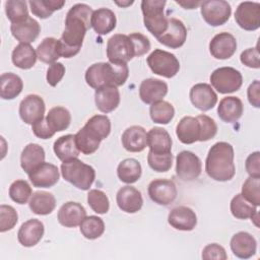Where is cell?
Returning a JSON list of instances; mask_svg holds the SVG:
<instances>
[{"mask_svg": "<svg viewBox=\"0 0 260 260\" xmlns=\"http://www.w3.org/2000/svg\"><path fill=\"white\" fill-rule=\"evenodd\" d=\"M92 13L91 7L84 3H77L68 10L65 18V29L57 42L60 57L71 58L79 53L84 36L91 27Z\"/></svg>", "mask_w": 260, "mask_h": 260, "instance_id": "1", "label": "cell"}, {"mask_svg": "<svg viewBox=\"0 0 260 260\" xmlns=\"http://www.w3.org/2000/svg\"><path fill=\"white\" fill-rule=\"evenodd\" d=\"M234 156V148L230 143L216 142L210 147L205 159L206 174L218 182L232 180L236 174Z\"/></svg>", "mask_w": 260, "mask_h": 260, "instance_id": "2", "label": "cell"}, {"mask_svg": "<svg viewBox=\"0 0 260 260\" xmlns=\"http://www.w3.org/2000/svg\"><path fill=\"white\" fill-rule=\"evenodd\" d=\"M129 75L127 64H115L111 62H99L90 65L85 71L86 83L98 89L105 85L121 86Z\"/></svg>", "mask_w": 260, "mask_h": 260, "instance_id": "3", "label": "cell"}, {"mask_svg": "<svg viewBox=\"0 0 260 260\" xmlns=\"http://www.w3.org/2000/svg\"><path fill=\"white\" fill-rule=\"evenodd\" d=\"M61 174L65 181L80 190H88L95 179L94 169L81 161L77 157L63 161Z\"/></svg>", "mask_w": 260, "mask_h": 260, "instance_id": "4", "label": "cell"}, {"mask_svg": "<svg viewBox=\"0 0 260 260\" xmlns=\"http://www.w3.org/2000/svg\"><path fill=\"white\" fill-rule=\"evenodd\" d=\"M167 2L165 0H143L141 10L143 22L147 30L156 39L168 28V17L164 13Z\"/></svg>", "mask_w": 260, "mask_h": 260, "instance_id": "5", "label": "cell"}, {"mask_svg": "<svg viewBox=\"0 0 260 260\" xmlns=\"http://www.w3.org/2000/svg\"><path fill=\"white\" fill-rule=\"evenodd\" d=\"M146 62L154 74L166 78L174 77L180 70V62L177 57L160 49H155L151 52Z\"/></svg>", "mask_w": 260, "mask_h": 260, "instance_id": "6", "label": "cell"}, {"mask_svg": "<svg viewBox=\"0 0 260 260\" xmlns=\"http://www.w3.org/2000/svg\"><path fill=\"white\" fill-rule=\"evenodd\" d=\"M210 83L219 93L226 94L239 90L243 77L239 70L233 67H219L210 75Z\"/></svg>", "mask_w": 260, "mask_h": 260, "instance_id": "7", "label": "cell"}, {"mask_svg": "<svg viewBox=\"0 0 260 260\" xmlns=\"http://www.w3.org/2000/svg\"><path fill=\"white\" fill-rule=\"evenodd\" d=\"M107 57L109 62L115 64H127L134 55V49L128 36L116 34L107 42Z\"/></svg>", "mask_w": 260, "mask_h": 260, "instance_id": "8", "label": "cell"}, {"mask_svg": "<svg viewBox=\"0 0 260 260\" xmlns=\"http://www.w3.org/2000/svg\"><path fill=\"white\" fill-rule=\"evenodd\" d=\"M201 15L206 23L211 26L224 24L231 16L232 8L224 0H207L200 4Z\"/></svg>", "mask_w": 260, "mask_h": 260, "instance_id": "9", "label": "cell"}, {"mask_svg": "<svg viewBox=\"0 0 260 260\" xmlns=\"http://www.w3.org/2000/svg\"><path fill=\"white\" fill-rule=\"evenodd\" d=\"M202 171V164L200 158L189 150H183L177 154L176 157V174L185 181L191 182L196 180Z\"/></svg>", "mask_w": 260, "mask_h": 260, "instance_id": "10", "label": "cell"}, {"mask_svg": "<svg viewBox=\"0 0 260 260\" xmlns=\"http://www.w3.org/2000/svg\"><path fill=\"white\" fill-rule=\"evenodd\" d=\"M237 24L245 30H256L260 27V3L244 1L235 12Z\"/></svg>", "mask_w": 260, "mask_h": 260, "instance_id": "11", "label": "cell"}, {"mask_svg": "<svg viewBox=\"0 0 260 260\" xmlns=\"http://www.w3.org/2000/svg\"><path fill=\"white\" fill-rule=\"evenodd\" d=\"M147 192L154 203L164 206L174 202L178 194L175 183L167 179H156L151 181L148 185Z\"/></svg>", "mask_w": 260, "mask_h": 260, "instance_id": "12", "label": "cell"}, {"mask_svg": "<svg viewBox=\"0 0 260 260\" xmlns=\"http://www.w3.org/2000/svg\"><path fill=\"white\" fill-rule=\"evenodd\" d=\"M45 110L44 100L40 95L28 94L20 102L19 116L25 124L32 125L44 118Z\"/></svg>", "mask_w": 260, "mask_h": 260, "instance_id": "13", "label": "cell"}, {"mask_svg": "<svg viewBox=\"0 0 260 260\" xmlns=\"http://www.w3.org/2000/svg\"><path fill=\"white\" fill-rule=\"evenodd\" d=\"M187 39V28L185 24L175 17L168 18L167 30L157 38V41L166 47L171 49H178L182 47Z\"/></svg>", "mask_w": 260, "mask_h": 260, "instance_id": "14", "label": "cell"}, {"mask_svg": "<svg viewBox=\"0 0 260 260\" xmlns=\"http://www.w3.org/2000/svg\"><path fill=\"white\" fill-rule=\"evenodd\" d=\"M60 178L57 166L44 161L28 174V179L34 187L50 188L54 186Z\"/></svg>", "mask_w": 260, "mask_h": 260, "instance_id": "15", "label": "cell"}, {"mask_svg": "<svg viewBox=\"0 0 260 260\" xmlns=\"http://www.w3.org/2000/svg\"><path fill=\"white\" fill-rule=\"evenodd\" d=\"M237 50V41L230 32L215 35L209 43V52L215 59L225 60L231 58Z\"/></svg>", "mask_w": 260, "mask_h": 260, "instance_id": "16", "label": "cell"}, {"mask_svg": "<svg viewBox=\"0 0 260 260\" xmlns=\"http://www.w3.org/2000/svg\"><path fill=\"white\" fill-rule=\"evenodd\" d=\"M190 101L200 111H209L217 103V94L207 83H197L190 89Z\"/></svg>", "mask_w": 260, "mask_h": 260, "instance_id": "17", "label": "cell"}, {"mask_svg": "<svg viewBox=\"0 0 260 260\" xmlns=\"http://www.w3.org/2000/svg\"><path fill=\"white\" fill-rule=\"evenodd\" d=\"M86 217L85 208L78 202L68 201L64 203L58 211V221L65 228H75L80 225Z\"/></svg>", "mask_w": 260, "mask_h": 260, "instance_id": "18", "label": "cell"}, {"mask_svg": "<svg viewBox=\"0 0 260 260\" xmlns=\"http://www.w3.org/2000/svg\"><path fill=\"white\" fill-rule=\"evenodd\" d=\"M168 222L176 230L189 232L194 230L197 224L196 213L187 206L173 208L168 215Z\"/></svg>", "mask_w": 260, "mask_h": 260, "instance_id": "19", "label": "cell"}, {"mask_svg": "<svg viewBox=\"0 0 260 260\" xmlns=\"http://www.w3.org/2000/svg\"><path fill=\"white\" fill-rule=\"evenodd\" d=\"M168 93V84L156 78H146L139 86V96L144 104H153L161 101Z\"/></svg>", "mask_w": 260, "mask_h": 260, "instance_id": "20", "label": "cell"}, {"mask_svg": "<svg viewBox=\"0 0 260 260\" xmlns=\"http://www.w3.org/2000/svg\"><path fill=\"white\" fill-rule=\"evenodd\" d=\"M116 201L118 207L127 213L139 211L143 204V199L139 190L132 186H124L117 192Z\"/></svg>", "mask_w": 260, "mask_h": 260, "instance_id": "21", "label": "cell"}, {"mask_svg": "<svg viewBox=\"0 0 260 260\" xmlns=\"http://www.w3.org/2000/svg\"><path fill=\"white\" fill-rule=\"evenodd\" d=\"M45 232L41 220L31 218L23 222L17 232V240L23 247H34L43 238Z\"/></svg>", "mask_w": 260, "mask_h": 260, "instance_id": "22", "label": "cell"}, {"mask_svg": "<svg viewBox=\"0 0 260 260\" xmlns=\"http://www.w3.org/2000/svg\"><path fill=\"white\" fill-rule=\"evenodd\" d=\"M231 249L233 254L241 259H249L255 255L257 242L255 238L247 232H239L231 239Z\"/></svg>", "mask_w": 260, "mask_h": 260, "instance_id": "23", "label": "cell"}, {"mask_svg": "<svg viewBox=\"0 0 260 260\" xmlns=\"http://www.w3.org/2000/svg\"><path fill=\"white\" fill-rule=\"evenodd\" d=\"M94 103L102 113H110L117 109L120 104V92L116 86L105 85L94 92Z\"/></svg>", "mask_w": 260, "mask_h": 260, "instance_id": "24", "label": "cell"}, {"mask_svg": "<svg viewBox=\"0 0 260 260\" xmlns=\"http://www.w3.org/2000/svg\"><path fill=\"white\" fill-rule=\"evenodd\" d=\"M121 141L127 151L140 152L147 146V133L143 127L134 125L123 132Z\"/></svg>", "mask_w": 260, "mask_h": 260, "instance_id": "25", "label": "cell"}, {"mask_svg": "<svg viewBox=\"0 0 260 260\" xmlns=\"http://www.w3.org/2000/svg\"><path fill=\"white\" fill-rule=\"evenodd\" d=\"M172 138L169 132L161 127H153L147 132V146L155 154L171 153Z\"/></svg>", "mask_w": 260, "mask_h": 260, "instance_id": "26", "label": "cell"}, {"mask_svg": "<svg viewBox=\"0 0 260 260\" xmlns=\"http://www.w3.org/2000/svg\"><path fill=\"white\" fill-rule=\"evenodd\" d=\"M10 30L12 36L19 42L29 44L39 37L41 26L39 22L30 16L18 23H11Z\"/></svg>", "mask_w": 260, "mask_h": 260, "instance_id": "27", "label": "cell"}, {"mask_svg": "<svg viewBox=\"0 0 260 260\" xmlns=\"http://www.w3.org/2000/svg\"><path fill=\"white\" fill-rule=\"evenodd\" d=\"M243 111V103L237 96H225L221 99L217 107V115L225 123L237 122L242 117Z\"/></svg>", "mask_w": 260, "mask_h": 260, "instance_id": "28", "label": "cell"}, {"mask_svg": "<svg viewBox=\"0 0 260 260\" xmlns=\"http://www.w3.org/2000/svg\"><path fill=\"white\" fill-rule=\"evenodd\" d=\"M116 15L109 8H99L91 15L90 25L93 30L101 36L111 32L116 27Z\"/></svg>", "mask_w": 260, "mask_h": 260, "instance_id": "29", "label": "cell"}, {"mask_svg": "<svg viewBox=\"0 0 260 260\" xmlns=\"http://www.w3.org/2000/svg\"><path fill=\"white\" fill-rule=\"evenodd\" d=\"M199 122L197 118L186 116L183 117L176 127V135L184 144H192L199 140Z\"/></svg>", "mask_w": 260, "mask_h": 260, "instance_id": "30", "label": "cell"}, {"mask_svg": "<svg viewBox=\"0 0 260 260\" xmlns=\"http://www.w3.org/2000/svg\"><path fill=\"white\" fill-rule=\"evenodd\" d=\"M74 136L76 146L78 150L83 154H91L95 152L100 147L102 141L98 133L86 125L78 130V132Z\"/></svg>", "mask_w": 260, "mask_h": 260, "instance_id": "31", "label": "cell"}, {"mask_svg": "<svg viewBox=\"0 0 260 260\" xmlns=\"http://www.w3.org/2000/svg\"><path fill=\"white\" fill-rule=\"evenodd\" d=\"M45 150L37 143L27 144L20 155V166L28 175L32 170L45 161Z\"/></svg>", "mask_w": 260, "mask_h": 260, "instance_id": "32", "label": "cell"}, {"mask_svg": "<svg viewBox=\"0 0 260 260\" xmlns=\"http://www.w3.org/2000/svg\"><path fill=\"white\" fill-rule=\"evenodd\" d=\"M28 206L35 214L47 215L55 209L56 199L52 193L46 191H37L31 195Z\"/></svg>", "mask_w": 260, "mask_h": 260, "instance_id": "33", "label": "cell"}, {"mask_svg": "<svg viewBox=\"0 0 260 260\" xmlns=\"http://www.w3.org/2000/svg\"><path fill=\"white\" fill-rule=\"evenodd\" d=\"M37 52L29 44L20 43L17 45L11 55V60L14 66L20 69H30L37 62Z\"/></svg>", "mask_w": 260, "mask_h": 260, "instance_id": "34", "label": "cell"}, {"mask_svg": "<svg viewBox=\"0 0 260 260\" xmlns=\"http://www.w3.org/2000/svg\"><path fill=\"white\" fill-rule=\"evenodd\" d=\"M53 149L56 156L62 161L78 157L80 152L75 143V136L72 134H67L59 137L54 142Z\"/></svg>", "mask_w": 260, "mask_h": 260, "instance_id": "35", "label": "cell"}, {"mask_svg": "<svg viewBox=\"0 0 260 260\" xmlns=\"http://www.w3.org/2000/svg\"><path fill=\"white\" fill-rule=\"evenodd\" d=\"M23 88L21 78L12 72L3 73L0 76V96L3 100H13Z\"/></svg>", "mask_w": 260, "mask_h": 260, "instance_id": "36", "label": "cell"}, {"mask_svg": "<svg viewBox=\"0 0 260 260\" xmlns=\"http://www.w3.org/2000/svg\"><path fill=\"white\" fill-rule=\"evenodd\" d=\"M142 169L140 162L135 158H126L122 160L117 168L119 180L125 184H133L141 177Z\"/></svg>", "mask_w": 260, "mask_h": 260, "instance_id": "37", "label": "cell"}, {"mask_svg": "<svg viewBox=\"0 0 260 260\" xmlns=\"http://www.w3.org/2000/svg\"><path fill=\"white\" fill-rule=\"evenodd\" d=\"M49 127L56 133L66 130L71 123L70 112L61 106L52 108L45 118Z\"/></svg>", "mask_w": 260, "mask_h": 260, "instance_id": "38", "label": "cell"}, {"mask_svg": "<svg viewBox=\"0 0 260 260\" xmlns=\"http://www.w3.org/2000/svg\"><path fill=\"white\" fill-rule=\"evenodd\" d=\"M65 4L63 0H31L28 2L31 13L39 18L50 17L54 11L60 10Z\"/></svg>", "mask_w": 260, "mask_h": 260, "instance_id": "39", "label": "cell"}, {"mask_svg": "<svg viewBox=\"0 0 260 260\" xmlns=\"http://www.w3.org/2000/svg\"><path fill=\"white\" fill-rule=\"evenodd\" d=\"M149 115L154 123L167 125L173 120L175 116V109L172 104L161 100L151 104L149 108Z\"/></svg>", "mask_w": 260, "mask_h": 260, "instance_id": "40", "label": "cell"}, {"mask_svg": "<svg viewBox=\"0 0 260 260\" xmlns=\"http://www.w3.org/2000/svg\"><path fill=\"white\" fill-rule=\"evenodd\" d=\"M230 208L232 214L238 219L252 218L256 213H258L256 206L248 202L242 194H237L233 197Z\"/></svg>", "mask_w": 260, "mask_h": 260, "instance_id": "41", "label": "cell"}, {"mask_svg": "<svg viewBox=\"0 0 260 260\" xmlns=\"http://www.w3.org/2000/svg\"><path fill=\"white\" fill-rule=\"evenodd\" d=\"M57 42L58 40L55 38H46L42 41L36 50L40 61L47 64H53L60 58Z\"/></svg>", "mask_w": 260, "mask_h": 260, "instance_id": "42", "label": "cell"}, {"mask_svg": "<svg viewBox=\"0 0 260 260\" xmlns=\"http://www.w3.org/2000/svg\"><path fill=\"white\" fill-rule=\"evenodd\" d=\"M105 232L104 220L95 215L86 216L80 223V233L88 240L100 238Z\"/></svg>", "mask_w": 260, "mask_h": 260, "instance_id": "43", "label": "cell"}, {"mask_svg": "<svg viewBox=\"0 0 260 260\" xmlns=\"http://www.w3.org/2000/svg\"><path fill=\"white\" fill-rule=\"evenodd\" d=\"M5 13L11 23H18L29 17L27 2L23 0H9L5 2Z\"/></svg>", "mask_w": 260, "mask_h": 260, "instance_id": "44", "label": "cell"}, {"mask_svg": "<svg viewBox=\"0 0 260 260\" xmlns=\"http://www.w3.org/2000/svg\"><path fill=\"white\" fill-rule=\"evenodd\" d=\"M31 195V187L25 180H16L9 187V197L18 204L26 203Z\"/></svg>", "mask_w": 260, "mask_h": 260, "instance_id": "45", "label": "cell"}, {"mask_svg": "<svg viewBox=\"0 0 260 260\" xmlns=\"http://www.w3.org/2000/svg\"><path fill=\"white\" fill-rule=\"evenodd\" d=\"M242 196L254 206L260 205V178L249 177L242 186Z\"/></svg>", "mask_w": 260, "mask_h": 260, "instance_id": "46", "label": "cell"}, {"mask_svg": "<svg viewBox=\"0 0 260 260\" xmlns=\"http://www.w3.org/2000/svg\"><path fill=\"white\" fill-rule=\"evenodd\" d=\"M87 203L89 207L99 214H105L109 211L110 202L105 192L99 189L89 190L87 194Z\"/></svg>", "mask_w": 260, "mask_h": 260, "instance_id": "47", "label": "cell"}, {"mask_svg": "<svg viewBox=\"0 0 260 260\" xmlns=\"http://www.w3.org/2000/svg\"><path fill=\"white\" fill-rule=\"evenodd\" d=\"M90 129L98 133L101 139H105L111 132V121L106 115H94L85 123Z\"/></svg>", "mask_w": 260, "mask_h": 260, "instance_id": "48", "label": "cell"}, {"mask_svg": "<svg viewBox=\"0 0 260 260\" xmlns=\"http://www.w3.org/2000/svg\"><path fill=\"white\" fill-rule=\"evenodd\" d=\"M198 122H199V140L198 141H208L212 139L216 133H217V125L215 121L206 116V115H199L196 117Z\"/></svg>", "mask_w": 260, "mask_h": 260, "instance_id": "49", "label": "cell"}, {"mask_svg": "<svg viewBox=\"0 0 260 260\" xmlns=\"http://www.w3.org/2000/svg\"><path fill=\"white\" fill-rule=\"evenodd\" d=\"M147 162L148 166L155 172H168L172 168L173 154L172 152L167 154H155L149 151L147 154Z\"/></svg>", "mask_w": 260, "mask_h": 260, "instance_id": "50", "label": "cell"}, {"mask_svg": "<svg viewBox=\"0 0 260 260\" xmlns=\"http://www.w3.org/2000/svg\"><path fill=\"white\" fill-rule=\"evenodd\" d=\"M18 215L16 210L10 206L1 204L0 206V232L4 233L12 230L17 223Z\"/></svg>", "mask_w": 260, "mask_h": 260, "instance_id": "51", "label": "cell"}, {"mask_svg": "<svg viewBox=\"0 0 260 260\" xmlns=\"http://www.w3.org/2000/svg\"><path fill=\"white\" fill-rule=\"evenodd\" d=\"M128 37L132 42L135 57H140L150 50V42L144 35L140 32H133Z\"/></svg>", "mask_w": 260, "mask_h": 260, "instance_id": "52", "label": "cell"}, {"mask_svg": "<svg viewBox=\"0 0 260 260\" xmlns=\"http://www.w3.org/2000/svg\"><path fill=\"white\" fill-rule=\"evenodd\" d=\"M64 74H65V66L62 63L55 62L53 64H50L49 68L47 69V75H46L47 82L51 86H56L61 81Z\"/></svg>", "mask_w": 260, "mask_h": 260, "instance_id": "53", "label": "cell"}, {"mask_svg": "<svg viewBox=\"0 0 260 260\" xmlns=\"http://www.w3.org/2000/svg\"><path fill=\"white\" fill-rule=\"evenodd\" d=\"M241 62L247 67L258 69L260 67V54L258 46L255 48H249L241 53L240 56Z\"/></svg>", "mask_w": 260, "mask_h": 260, "instance_id": "54", "label": "cell"}, {"mask_svg": "<svg viewBox=\"0 0 260 260\" xmlns=\"http://www.w3.org/2000/svg\"><path fill=\"white\" fill-rule=\"evenodd\" d=\"M228 258V255L225 253V250L222 246L212 243L205 246L202 250V259L210 260V259H216V260H225Z\"/></svg>", "mask_w": 260, "mask_h": 260, "instance_id": "55", "label": "cell"}, {"mask_svg": "<svg viewBox=\"0 0 260 260\" xmlns=\"http://www.w3.org/2000/svg\"><path fill=\"white\" fill-rule=\"evenodd\" d=\"M245 167L250 177L260 178V152L255 151L249 154L246 159Z\"/></svg>", "mask_w": 260, "mask_h": 260, "instance_id": "56", "label": "cell"}, {"mask_svg": "<svg viewBox=\"0 0 260 260\" xmlns=\"http://www.w3.org/2000/svg\"><path fill=\"white\" fill-rule=\"evenodd\" d=\"M31 130H32L34 134L38 138H41V139H49V138L53 137L55 134V132L47 124V121L45 118H43L42 120L32 124Z\"/></svg>", "mask_w": 260, "mask_h": 260, "instance_id": "57", "label": "cell"}, {"mask_svg": "<svg viewBox=\"0 0 260 260\" xmlns=\"http://www.w3.org/2000/svg\"><path fill=\"white\" fill-rule=\"evenodd\" d=\"M248 101L255 108H260V82L259 80H254L248 87L247 90Z\"/></svg>", "mask_w": 260, "mask_h": 260, "instance_id": "58", "label": "cell"}, {"mask_svg": "<svg viewBox=\"0 0 260 260\" xmlns=\"http://www.w3.org/2000/svg\"><path fill=\"white\" fill-rule=\"evenodd\" d=\"M176 3H178L179 5H181L182 7H184L185 9H194L197 6H199L201 4V2L197 1H187V2H182V1H176Z\"/></svg>", "mask_w": 260, "mask_h": 260, "instance_id": "59", "label": "cell"}, {"mask_svg": "<svg viewBox=\"0 0 260 260\" xmlns=\"http://www.w3.org/2000/svg\"><path fill=\"white\" fill-rule=\"evenodd\" d=\"M115 3H116L117 5H119V6H122V7H126V6H129V5L133 4V1H127V2H118V1H116Z\"/></svg>", "mask_w": 260, "mask_h": 260, "instance_id": "60", "label": "cell"}]
</instances>
